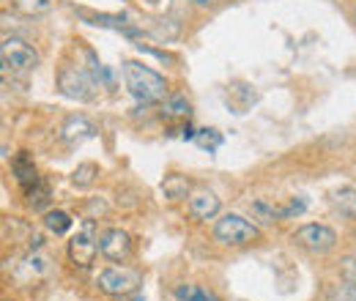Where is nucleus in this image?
Segmentation results:
<instances>
[{
	"instance_id": "f257e3e1",
	"label": "nucleus",
	"mask_w": 356,
	"mask_h": 301,
	"mask_svg": "<svg viewBox=\"0 0 356 301\" xmlns=\"http://www.w3.org/2000/svg\"><path fill=\"white\" fill-rule=\"evenodd\" d=\"M124 80H127V88L137 101L143 104H154V101H162L165 93H168V86H165V77L156 74L154 69L137 63V60H127L124 63Z\"/></svg>"
},
{
	"instance_id": "f03ea898",
	"label": "nucleus",
	"mask_w": 356,
	"mask_h": 301,
	"mask_svg": "<svg viewBox=\"0 0 356 301\" xmlns=\"http://www.w3.org/2000/svg\"><path fill=\"white\" fill-rule=\"evenodd\" d=\"M214 236H217V241H222L227 247H241V244H250V241L258 238V227L250 225L244 216L227 214L217 222Z\"/></svg>"
},
{
	"instance_id": "7ed1b4c3",
	"label": "nucleus",
	"mask_w": 356,
	"mask_h": 301,
	"mask_svg": "<svg viewBox=\"0 0 356 301\" xmlns=\"http://www.w3.org/2000/svg\"><path fill=\"white\" fill-rule=\"evenodd\" d=\"M0 58H3V66L11 69V72H31V69H36V63H39L36 49L28 42L17 39V36H11V39L6 36V39H3Z\"/></svg>"
},
{
	"instance_id": "20e7f679",
	"label": "nucleus",
	"mask_w": 356,
	"mask_h": 301,
	"mask_svg": "<svg viewBox=\"0 0 356 301\" xmlns=\"http://www.w3.org/2000/svg\"><path fill=\"white\" fill-rule=\"evenodd\" d=\"M58 88H60L63 96H69V99H74V101H88V99H93V93H96L93 77H90L88 72H83L80 66H66V69H60V74H58Z\"/></svg>"
},
{
	"instance_id": "39448f33",
	"label": "nucleus",
	"mask_w": 356,
	"mask_h": 301,
	"mask_svg": "<svg viewBox=\"0 0 356 301\" xmlns=\"http://www.w3.org/2000/svg\"><path fill=\"white\" fill-rule=\"evenodd\" d=\"M99 291L107 293V296H127L134 293L140 288V274L132 268H121V266H113V268H104L96 279Z\"/></svg>"
},
{
	"instance_id": "423d86ee",
	"label": "nucleus",
	"mask_w": 356,
	"mask_h": 301,
	"mask_svg": "<svg viewBox=\"0 0 356 301\" xmlns=\"http://www.w3.org/2000/svg\"><path fill=\"white\" fill-rule=\"evenodd\" d=\"M99 252V238H96V225L93 222H86L83 230L69 241V258L77 268H90V263Z\"/></svg>"
},
{
	"instance_id": "0eeeda50",
	"label": "nucleus",
	"mask_w": 356,
	"mask_h": 301,
	"mask_svg": "<svg viewBox=\"0 0 356 301\" xmlns=\"http://www.w3.org/2000/svg\"><path fill=\"white\" fill-rule=\"evenodd\" d=\"M293 241H296L299 247H305V250L315 252V255H323V252L334 250V244H337V233H334L332 227H326V225H305V227L296 230Z\"/></svg>"
},
{
	"instance_id": "6e6552de",
	"label": "nucleus",
	"mask_w": 356,
	"mask_h": 301,
	"mask_svg": "<svg viewBox=\"0 0 356 301\" xmlns=\"http://www.w3.org/2000/svg\"><path fill=\"white\" fill-rule=\"evenodd\" d=\"M99 252L107 260H127L132 252V238L129 233L113 227V230H104L102 238H99Z\"/></svg>"
},
{
	"instance_id": "1a4fd4ad",
	"label": "nucleus",
	"mask_w": 356,
	"mask_h": 301,
	"mask_svg": "<svg viewBox=\"0 0 356 301\" xmlns=\"http://www.w3.org/2000/svg\"><path fill=\"white\" fill-rule=\"evenodd\" d=\"M60 137H63L66 143H72V145H80V143H86L90 137H96V127L90 124L88 118H83V115H72V118L60 127Z\"/></svg>"
},
{
	"instance_id": "9d476101",
	"label": "nucleus",
	"mask_w": 356,
	"mask_h": 301,
	"mask_svg": "<svg viewBox=\"0 0 356 301\" xmlns=\"http://www.w3.org/2000/svg\"><path fill=\"white\" fill-rule=\"evenodd\" d=\"M189 214L195 216V219H200V222L214 219V216L220 214V197L214 192H197V195H192L189 197Z\"/></svg>"
},
{
	"instance_id": "9b49d317",
	"label": "nucleus",
	"mask_w": 356,
	"mask_h": 301,
	"mask_svg": "<svg viewBox=\"0 0 356 301\" xmlns=\"http://www.w3.org/2000/svg\"><path fill=\"white\" fill-rule=\"evenodd\" d=\"M11 170H14V178H17V184H19L22 189H31V186L39 181L36 165H33V159L28 156V151H19V154L14 156V162H11Z\"/></svg>"
},
{
	"instance_id": "f8f14e48",
	"label": "nucleus",
	"mask_w": 356,
	"mask_h": 301,
	"mask_svg": "<svg viewBox=\"0 0 356 301\" xmlns=\"http://www.w3.org/2000/svg\"><path fill=\"white\" fill-rule=\"evenodd\" d=\"M162 192H165V197H170V200H181V197H186V192H189V181H186L184 175H168V178L162 181Z\"/></svg>"
},
{
	"instance_id": "ddd939ff",
	"label": "nucleus",
	"mask_w": 356,
	"mask_h": 301,
	"mask_svg": "<svg viewBox=\"0 0 356 301\" xmlns=\"http://www.w3.org/2000/svg\"><path fill=\"white\" fill-rule=\"evenodd\" d=\"M334 206L340 209V214L356 219V189H354V186L337 189V192H334Z\"/></svg>"
},
{
	"instance_id": "4468645a",
	"label": "nucleus",
	"mask_w": 356,
	"mask_h": 301,
	"mask_svg": "<svg viewBox=\"0 0 356 301\" xmlns=\"http://www.w3.org/2000/svg\"><path fill=\"white\" fill-rule=\"evenodd\" d=\"M178 301H220L211 291L200 288V285H178L176 288Z\"/></svg>"
},
{
	"instance_id": "2eb2a0df",
	"label": "nucleus",
	"mask_w": 356,
	"mask_h": 301,
	"mask_svg": "<svg viewBox=\"0 0 356 301\" xmlns=\"http://www.w3.org/2000/svg\"><path fill=\"white\" fill-rule=\"evenodd\" d=\"M25 195H28V203L36 209V211H42L47 203H49V189H47V184L39 178L31 189H25Z\"/></svg>"
},
{
	"instance_id": "dca6fc26",
	"label": "nucleus",
	"mask_w": 356,
	"mask_h": 301,
	"mask_svg": "<svg viewBox=\"0 0 356 301\" xmlns=\"http://www.w3.org/2000/svg\"><path fill=\"white\" fill-rule=\"evenodd\" d=\"M44 227L49 233H55V236H63V233L72 227V219H69L66 211H49V214L44 216Z\"/></svg>"
},
{
	"instance_id": "f3484780",
	"label": "nucleus",
	"mask_w": 356,
	"mask_h": 301,
	"mask_svg": "<svg viewBox=\"0 0 356 301\" xmlns=\"http://www.w3.org/2000/svg\"><path fill=\"white\" fill-rule=\"evenodd\" d=\"M195 143H197L203 151L211 154V151H217V148L222 145V134H220L217 129H200L197 134H195Z\"/></svg>"
},
{
	"instance_id": "a211bd4d",
	"label": "nucleus",
	"mask_w": 356,
	"mask_h": 301,
	"mask_svg": "<svg viewBox=\"0 0 356 301\" xmlns=\"http://www.w3.org/2000/svg\"><path fill=\"white\" fill-rule=\"evenodd\" d=\"M162 113L168 115V118H178V115H189V101L184 99V96H170V99H165V104H162Z\"/></svg>"
},
{
	"instance_id": "6ab92c4d",
	"label": "nucleus",
	"mask_w": 356,
	"mask_h": 301,
	"mask_svg": "<svg viewBox=\"0 0 356 301\" xmlns=\"http://www.w3.org/2000/svg\"><path fill=\"white\" fill-rule=\"evenodd\" d=\"M96 175H99V168H96V165H90V162H86V165H80L77 170L72 172V184L83 189V186H90V184L96 181Z\"/></svg>"
},
{
	"instance_id": "aec40b11",
	"label": "nucleus",
	"mask_w": 356,
	"mask_h": 301,
	"mask_svg": "<svg viewBox=\"0 0 356 301\" xmlns=\"http://www.w3.org/2000/svg\"><path fill=\"white\" fill-rule=\"evenodd\" d=\"M329 301H356V285L346 279V285H337V288L329 293Z\"/></svg>"
},
{
	"instance_id": "412c9836",
	"label": "nucleus",
	"mask_w": 356,
	"mask_h": 301,
	"mask_svg": "<svg viewBox=\"0 0 356 301\" xmlns=\"http://www.w3.org/2000/svg\"><path fill=\"white\" fill-rule=\"evenodd\" d=\"M14 6L25 14H42L49 8V0H14Z\"/></svg>"
},
{
	"instance_id": "4be33fe9",
	"label": "nucleus",
	"mask_w": 356,
	"mask_h": 301,
	"mask_svg": "<svg viewBox=\"0 0 356 301\" xmlns=\"http://www.w3.org/2000/svg\"><path fill=\"white\" fill-rule=\"evenodd\" d=\"M340 271H343V277L348 279V282H354L356 285V258H346L340 263Z\"/></svg>"
},
{
	"instance_id": "5701e85b",
	"label": "nucleus",
	"mask_w": 356,
	"mask_h": 301,
	"mask_svg": "<svg viewBox=\"0 0 356 301\" xmlns=\"http://www.w3.org/2000/svg\"><path fill=\"white\" fill-rule=\"evenodd\" d=\"M118 301H145V296H137V293H127V296H118Z\"/></svg>"
},
{
	"instance_id": "b1692460",
	"label": "nucleus",
	"mask_w": 356,
	"mask_h": 301,
	"mask_svg": "<svg viewBox=\"0 0 356 301\" xmlns=\"http://www.w3.org/2000/svg\"><path fill=\"white\" fill-rule=\"evenodd\" d=\"M197 6H214V3H220V0H195Z\"/></svg>"
}]
</instances>
